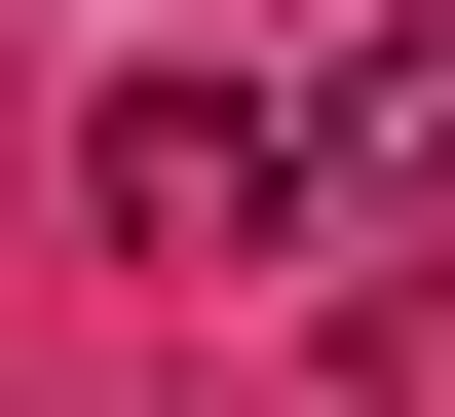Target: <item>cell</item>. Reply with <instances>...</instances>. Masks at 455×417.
<instances>
[{"label": "cell", "instance_id": "obj_1", "mask_svg": "<svg viewBox=\"0 0 455 417\" xmlns=\"http://www.w3.org/2000/svg\"><path fill=\"white\" fill-rule=\"evenodd\" d=\"M76 190H114V266H304L341 114H266V76H114V114H76Z\"/></svg>", "mask_w": 455, "mask_h": 417}, {"label": "cell", "instance_id": "obj_2", "mask_svg": "<svg viewBox=\"0 0 455 417\" xmlns=\"http://www.w3.org/2000/svg\"><path fill=\"white\" fill-rule=\"evenodd\" d=\"M341 190H379V228H455V0L379 38V76H341Z\"/></svg>", "mask_w": 455, "mask_h": 417}]
</instances>
